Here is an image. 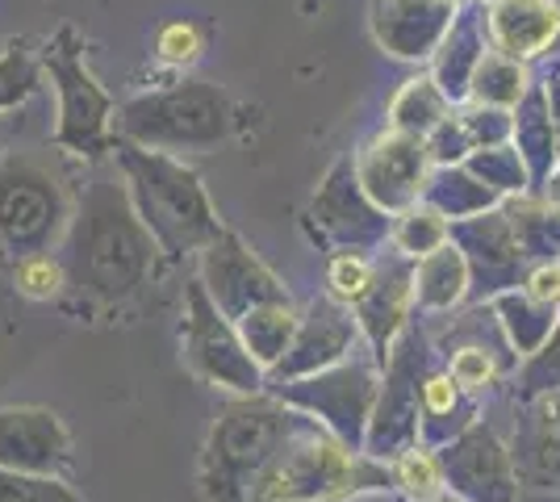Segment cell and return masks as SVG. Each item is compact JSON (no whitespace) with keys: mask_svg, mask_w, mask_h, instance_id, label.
I'll use <instances>...</instances> for the list:
<instances>
[{"mask_svg":"<svg viewBox=\"0 0 560 502\" xmlns=\"http://www.w3.org/2000/svg\"><path fill=\"white\" fill-rule=\"evenodd\" d=\"M444 502H460V499H452V494H447V499Z\"/></svg>","mask_w":560,"mask_h":502,"instance_id":"7dc6e473","label":"cell"},{"mask_svg":"<svg viewBox=\"0 0 560 502\" xmlns=\"http://www.w3.org/2000/svg\"><path fill=\"white\" fill-rule=\"evenodd\" d=\"M502 210L511 214L514 235L523 243V256L532 264L560 260V206L548 201L539 189L518 192L511 201H502Z\"/></svg>","mask_w":560,"mask_h":502,"instance_id":"83f0119b","label":"cell"},{"mask_svg":"<svg viewBox=\"0 0 560 502\" xmlns=\"http://www.w3.org/2000/svg\"><path fill=\"white\" fill-rule=\"evenodd\" d=\"M452 4H465V0H452Z\"/></svg>","mask_w":560,"mask_h":502,"instance_id":"c3c4849f","label":"cell"},{"mask_svg":"<svg viewBox=\"0 0 560 502\" xmlns=\"http://www.w3.org/2000/svg\"><path fill=\"white\" fill-rule=\"evenodd\" d=\"M43 75H47L43 72V50H30L25 38L0 50V114L22 109L25 101L38 93Z\"/></svg>","mask_w":560,"mask_h":502,"instance_id":"e575fe53","label":"cell"},{"mask_svg":"<svg viewBox=\"0 0 560 502\" xmlns=\"http://www.w3.org/2000/svg\"><path fill=\"white\" fill-rule=\"evenodd\" d=\"M435 360H440V348H435L431 331H422L415 318L397 335V343L381 364V398H376L369 440H364L369 456L394 460L401 448L419 444V385Z\"/></svg>","mask_w":560,"mask_h":502,"instance_id":"30bf717a","label":"cell"},{"mask_svg":"<svg viewBox=\"0 0 560 502\" xmlns=\"http://www.w3.org/2000/svg\"><path fill=\"white\" fill-rule=\"evenodd\" d=\"M206 25L192 22V17H172L155 30V63L167 68V72H188L197 68V59L206 55Z\"/></svg>","mask_w":560,"mask_h":502,"instance_id":"d590c367","label":"cell"},{"mask_svg":"<svg viewBox=\"0 0 560 502\" xmlns=\"http://www.w3.org/2000/svg\"><path fill=\"white\" fill-rule=\"evenodd\" d=\"M71 222V192L50 167L34 160H0V247L55 252Z\"/></svg>","mask_w":560,"mask_h":502,"instance_id":"9c48e42d","label":"cell"},{"mask_svg":"<svg viewBox=\"0 0 560 502\" xmlns=\"http://www.w3.org/2000/svg\"><path fill=\"white\" fill-rule=\"evenodd\" d=\"M71 293L89 306H126L160 272V243L139 218L114 155L89 164L71 192V222L59 243Z\"/></svg>","mask_w":560,"mask_h":502,"instance_id":"6da1fadb","label":"cell"},{"mask_svg":"<svg viewBox=\"0 0 560 502\" xmlns=\"http://www.w3.org/2000/svg\"><path fill=\"white\" fill-rule=\"evenodd\" d=\"M518 474L539 486H560V389L527 398V419L514 440Z\"/></svg>","mask_w":560,"mask_h":502,"instance_id":"603a6c76","label":"cell"},{"mask_svg":"<svg viewBox=\"0 0 560 502\" xmlns=\"http://www.w3.org/2000/svg\"><path fill=\"white\" fill-rule=\"evenodd\" d=\"M310 415L289 407L272 389L264 394H226L213 410L201 448V490L210 502H247V486L272 460L280 444L302 428Z\"/></svg>","mask_w":560,"mask_h":502,"instance_id":"277c9868","label":"cell"},{"mask_svg":"<svg viewBox=\"0 0 560 502\" xmlns=\"http://www.w3.org/2000/svg\"><path fill=\"white\" fill-rule=\"evenodd\" d=\"M351 311L360 318L364 343H369L373 357L385 364L389 348L397 343V335L419 318V302H415V260L385 243V247L376 252L373 285H369V293H364Z\"/></svg>","mask_w":560,"mask_h":502,"instance_id":"e0dca14e","label":"cell"},{"mask_svg":"<svg viewBox=\"0 0 560 502\" xmlns=\"http://www.w3.org/2000/svg\"><path fill=\"white\" fill-rule=\"evenodd\" d=\"M0 502H84L71 490L68 478L50 474H22L0 465Z\"/></svg>","mask_w":560,"mask_h":502,"instance_id":"f35d334b","label":"cell"},{"mask_svg":"<svg viewBox=\"0 0 560 502\" xmlns=\"http://www.w3.org/2000/svg\"><path fill=\"white\" fill-rule=\"evenodd\" d=\"M490 306H493V314H498V323H502V331H506V343L514 348L518 364L527 357H536L539 348L548 343V335H552V327H557V318H560V306L539 302V297H532L523 285L490 297Z\"/></svg>","mask_w":560,"mask_h":502,"instance_id":"484cf974","label":"cell"},{"mask_svg":"<svg viewBox=\"0 0 560 502\" xmlns=\"http://www.w3.org/2000/svg\"><path fill=\"white\" fill-rule=\"evenodd\" d=\"M460 118H465L468 135H472V143L477 147L511 143L514 109H502V105H481V101H465V105H460Z\"/></svg>","mask_w":560,"mask_h":502,"instance_id":"60d3db41","label":"cell"},{"mask_svg":"<svg viewBox=\"0 0 560 502\" xmlns=\"http://www.w3.org/2000/svg\"><path fill=\"white\" fill-rule=\"evenodd\" d=\"M539 75L532 72V63L523 59H511L502 50H490L481 59V68L472 75V89H468V101H481V105H502V109H514L527 89L536 84Z\"/></svg>","mask_w":560,"mask_h":502,"instance_id":"4dcf8cb0","label":"cell"},{"mask_svg":"<svg viewBox=\"0 0 560 502\" xmlns=\"http://www.w3.org/2000/svg\"><path fill=\"white\" fill-rule=\"evenodd\" d=\"M389 490L401 502H444L447 499V474L444 456L431 444H410L389 460Z\"/></svg>","mask_w":560,"mask_h":502,"instance_id":"f546056e","label":"cell"},{"mask_svg":"<svg viewBox=\"0 0 560 502\" xmlns=\"http://www.w3.org/2000/svg\"><path fill=\"white\" fill-rule=\"evenodd\" d=\"M302 226L314 247L323 252H381L394 231V214L381 210L373 197L364 192L351 155L330 164L323 185L314 189L310 206L302 214Z\"/></svg>","mask_w":560,"mask_h":502,"instance_id":"8fae6325","label":"cell"},{"mask_svg":"<svg viewBox=\"0 0 560 502\" xmlns=\"http://www.w3.org/2000/svg\"><path fill=\"white\" fill-rule=\"evenodd\" d=\"M477 419H481V398L465 394L440 357L422 373L419 385V440L431 448H444Z\"/></svg>","mask_w":560,"mask_h":502,"instance_id":"7402d4cb","label":"cell"},{"mask_svg":"<svg viewBox=\"0 0 560 502\" xmlns=\"http://www.w3.org/2000/svg\"><path fill=\"white\" fill-rule=\"evenodd\" d=\"M355 502H389V490H385V494H364V499H355Z\"/></svg>","mask_w":560,"mask_h":502,"instance_id":"f6af8a7d","label":"cell"},{"mask_svg":"<svg viewBox=\"0 0 560 502\" xmlns=\"http://www.w3.org/2000/svg\"><path fill=\"white\" fill-rule=\"evenodd\" d=\"M557 264H560V260H557Z\"/></svg>","mask_w":560,"mask_h":502,"instance_id":"816d5d0a","label":"cell"},{"mask_svg":"<svg viewBox=\"0 0 560 502\" xmlns=\"http://www.w3.org/2000/svg\"><path fill=\"white\" fill-rule=\"evenodd\" d=\"M552 75H560V47L552 50Z\"/></svg>","mask_w":560,"mask_h":502,"instance_id":"bcb514c9","label":"cell"},{"mask_svg":"<svg viewBox=\"0 0 560 502\" xmlns=\"http://www.w3.org/2000/svg\"><path fill=\"white\" fill-rule=\"evenodd\" d=\"M514 389H518V398L527 402V398H539V394H557L560 389V318L552 335H548V343L539 348L536 357H527L518 369H514Z\"/></svg>","mask_w":560,"mask_h":502,"instance_id":"74e56055","label":"cell"},{"mask_svg":"<svg viewBox=\"0 0 560 502\" xmlns=\"http://www.w3.org/2000/svg\"><path fill=\"white\" fill-rule=\"evenodd\" d=\"M389 490V460L305 419L247 486V502H355Z\"/></svg>","mask_w":560,"mask_h":502,"instance_id":"3957f363","label":"cell"},{"mask_svg":"<svg viewBox=\"0 0 560 502\" xmlns=\"http://www.w3.org/2000/svg\"><path fill=\"white\" fill-rule=\"evenodd\" d=\"M493 50L490 43V4L481 0H465L456 9V17L447 25L444 43L435 47L427 72L435 75V84L447 93L452 105H465L468 89H472V75L481 68V59Z\"/></svg>","mask_w":560,"mask_h":502,"instance_id":"ffe728a7","label":"cell"},{"mask_svg":"<svg viewBox=\"0 0 560 502\" xmlns=\"http://www.w3.org/2000/svg\"><path fill=\"white\" fill-rule=\"evenodd\" d=\"M468 297H472V272L456 243H444L440 252L415 260V302L422 318L460 311Z\"/></svg>","mask_w":560,"mask_h":502,"instance_id":"cb8c5ba5","label":"cell"},{"mask_svg":"<svg viewBox=\"0 0 560 502\" xmlns=\"http://www.w3.org/2000/svg\"><path fill=\"white\" fill-rule=\"evenodd\" d=\"M544 197H548V201H557L560 206V160H557V167H552V176H548V180H544Z\"/></svg>","mask_w":560,"mask_h":502,"instance_id":"ee69618b","label":"cell"},{"mask_svg":"<svg viewBox=\"0 0 560 502\" xmlns=\"http://www.w3.org/2000/svg\"><path fill=\"white\" fill-rule=\"evenodd\" d=\"M444 243H452V218H444L431 201H415L410 210L394 214V231H389V247H397L401 256L422 260L431 252H440Z\"/></svg>","mask_w":560,"mask_h":502,"instance_id":"1f68e13d","label":"cell"},{"mask_svg":"<svg viewBox=\"0 0 560 502\" xmlns=\"http://www.w3.org/2000/svg\"><path fill=\"white\" fill-rule=\"evenodd\" d=\"M180 360L197 382L213 385L222 394H264L268 373L243 343L234 318L218 311L206 285L192 277L180 297Z\"/></svg>","mask_w":560,"mask_h":502,"instance_id":"52a82bcc","label":"cell"},{"mask_svg":"<svg viewBox=\"0 0 560 502\" xmlns=\"http://www.w3.org/2000/svg\"><path fill=\"white\" fill-rule=\"evenodd\" d=\"M422 201H431L435 210L452 222L472 214H486V210H498L502 197L472 172L468 164H444V167H431L427 176V189H422Z\"/></svg>","mask_w":560,"mask_h":502,"instance_id":"4316f807","label":"cell"},{"mask_svg":"<svg viewBox=\"0 0 560 502\" xmlns=\"http://www.w3.org/2000/svg\"><path fill=\"white\" fill-rule=\"evenodd\" d=\"M268 389L277 398H284L289 407H298L302 415L318 419L339 440L364 448L376 398H381V360L373 357V348H360L355 357L339 360V364H330L323 373L293 377V382L268 385Z\"/></svg>","mask_w":560,"mask_h":502,"instance_id":"ba28073f","label":"cell"},{"mask_svg":"<svg viewBox=\"0 0 560 502\" xmlns=\"http://www.w3.org/2000/svg\"><path fill=\"white\" fill-rule=\"evenodd\" d=\"M0 465L22 474L68 478L75 469L68 423L50 407H0Z\"/></svg>","mask_w":560,"mask_h":502,"instance_id":"ac0fdd59","label":"cell"},{"mask_svg":"<svg viewBox=\"0 0 560 502\" xmlns=\"http://www.w3.org/2000/svg\"><path fill=\"white\" fill-rule=\"evenodd\" d=\"M456 105L447 101V93L435 84V75L431 72H419L410 75L401 89L394 93V101H389V118H385V126H394V130H406V135H419V139H427L440 121L452 114Z\"/></svg>","mask_w":560,"mask_h":502,"instance_id":"f1b7e54d","label":"cell"},{"mask_svg":"<svg viewBox=\"0 0 560 502\" xmlns=\"http://www.w3.org/2000/svg\"><path fill=\"white\" fill-rule=\"evenodd\" d=\"M13 289L22 293L25 302H63L71 293V277L59 247L55 252L13 256Z\"/></svg>","mask_w":560,"mask_h":502,"instance_id":"d6a6232c","label":"cell"},{"mask_svg":"<svg viewBox=\"0 0 560 502\" xmlns=\"http://www.w3.org/2000/svg\"><path fill=\"white\" fill-rule=\"evenodd\" d=\"M460 4L452 0H373L369 30L376 47L401 63H431Z\"/></svg>","mask_w":560,"mask_h":502,"instance_id":"d6986e66","label":"cell"},{"mask_svg":"<svg viewBox=\"0 0 560 502\" xmlns=\"http://www.w3.org/2000/svg\"><path fill=\"white\" fill-rule=\"evenodd\" d=\"M544 89H548V105H552V126H557V147H560V75H544Z\"/></svg>","mask_w":560,"mask_h":502,"instance_id":"7bdbcfd3","label":"cell"},{"mask_svg":"<svg viewBox=\"0 0 560 502\" xmlns=\"http://www.w3.org/2000/svg\"><path fill=\"white\" fill-rule=\"evenodd\" d=\"M114 164L167 264L201 256L226 231L201 176L185 164V155H167V151H151V147L117 139Z\"/></svg>","mask_w":560,"mask_h":502,"instance_id":"7a4b0ae2","label":"cell"},{"mask_svg":"<svg viewBox=\"0 0 560 502\" xmlns=\"http://www.w3.org/2000/svg\"><path fill=\"white\" fill-rule=\"evenodd\" d=\"M465 164L472 167V172H477L502 201H511V197H518V192L536 189V180H532V172H527V164H523V155H518V147L514 143L477 147Z\"/></svg>","mask_w":560,"mask_h":502,"instance_id":"836d02e7","label":"cell"},{"mask_svg":"<svg viewBox=\"0 0 560 502\" xmlns=\"http://www.w3.org/2000/svg\"><path fill=\"white\" fill-rule=\"evenodd\" d=\"M427 151H431V164L444 167V164H465L468 155L477 151V143H472V135H468L465 118H460V105L447 114L431 135H427Z\"/></svg>","mask_w":560,"mask_h":502,"instance_id":"ab89813d","label":"cell"},{"mask_svg":"<svg viewBox=\"0 0 560 502\" xmlns=\"http://www.w3.org/2000/svg\"><path fill=\"white\" fill-rule=\"evenodd\" d=\"M447 474V494L460 502H518L523 490V474L514 448L498 435V431L477 419L465 428L452 444L440 448Z\"/></svg>","mask_w":560,"mask_h":502,"instance_id":"4fadbf2b","label":"cell"},{"mask_svg":"<svg viewBox=\"0 0 560 502\" xmlns=\"http://www.w3.org/2000/svg\"><path fill=\"white\" fill-rule=\"evenodd\" d=\"M493 50L539 63L560 47V9L552 0H493L490 4Z\"/></svg>","mask_w":560,"mask_h":502,"instance_id":"44dd1931","label":"cell"},{"mask_svg":"<svg viewBox=\"0 0 560 502\" xmlns=\"http://www.w3.org/2000/svg\"><path fill=\"white\" fill-rule=\"evenodd\" d=\"M452 243L465 252L468 272H472V297L468 302H490L498 293L523 285L532 260L523 256V243L514 235V222L502 206L452 222Z\"/></svg>","mask_w":560,"mask_h":502,"instance_id":"2e32d148","label":"cell"},{"mask_svg":"<svg viewBox=\"0 0 560 502\" xmlns=\"http://www.w3.org/2000/svg\"><path fill=\"white\" fill-rule=\"evenodd\" d=\"M364 343V331H360V318L351 306L335 302L330 293H318L302 306V318H298V335L289 343V352L277 360V369L268 373V385L293 382V377H310V373H323L339 360L355 357Z\"/></svg>","mask_w":560,"mask_h":502,"instance_id":"9a60e30c","label":"cell"},{"mask_svg":"<svg viewBox=\"0 0 560 502\" xmlns=\"http://www.w3.org/2000/svg\"><path fill=\"white\" fill-rule=\"evenodd\" d=\"M43 72L55 84V147L84 164H105L114 155L117 105L105 84L84 63V38L59 25L43 43Z\"/></svg>","mask_w":560,"mask_h":502,"instance_id":"8992f818","label":"cell"},{"mask_svg":"<svg viewBox=\"0 0 560 502\" xmlns=\"http://www.w3.org/2000/svg\"><path fill=\"white\" fill-rule=\"evenodd\" d=\"M234 121H238V109L222 84L180 75L172 84L121 101L114 135L167 155H206L231 139Z\"/></svg>","mask_w":560,"mask_h":502,"instance_id":"5b68a950","label":"cell"},{"mask_svg":"<svg viewBox=\"0 0 560 502\" xmlns=\"http://www.w3.org/2000/svg\"><path fill=\"white\" fill-rule=\"evenodd\" d=\"M376 272V252H330L327 256V293L343 306H355Z\"/></svg>","mask_w":560,"mask_h":502,"instance_id":"8d00e7d4","label":"cell"},{"mask_svg":"<svg viewBox=\"0 0 560 502\" xmlns=\"http://www.w3.org/2000/svg\"><path fill=\"white\" fill-rule=\"evenodd\" d=\"M481 4H493V0H481Z\"/></svg>","mask_w":560,"mask_h":502,"instance_id":"681fc988","label":"cell"},{"mask_svg":"<svg viewBox=\"0 0 560 502\" xmlns=\"http://www.w3.org/2000/svg\"><path fill=\"white\" fill-rule=\"evenodd\" d=\"M197 281L218 302V311L234 318V323H243L247 314L264 311V306H277V302L293 297L289 285L252 252V243L243 240L238 231H231V226L197 256Z\"/></svg>","mask_w":560,"mask_h":502,"instance_id":"7c38bea8","label":"cell"},{"mask_svg":"<svg viewBox=\"0 0 560 502\" xmlns=\"http://www.w3.org/2000/svg\"><path fill=\"white\" fill-rule=\"evenodd\" d=\"M523 289H527L532 297H539V302H548V306H560V264L557 260L527 264Z\"/></svg>","mask_w":560,"mask_h":502,"instance_id":"b9f144b4","label":"cell"},{"mask_svg":"<svg viewBox=\"0 0 560 502\" xmlns=\"http://www.w3.org/2000/svg\"><path fill=\"white\" fill-rule=\"evenodd\" d=\"M552 4H557V9H560V0H552Z\"/></svg>","mask_w":560,"mask_h":502,"instance_id":"f907efd6","label":"cell"},{"mask_svg":"<svg viewBox=\"0 0 560 502\" xmlns=\"http://www.w3.org/2000/svg\"><path fill=\"white\" fill-rule=\"evenodd\" d=\"M351 164H355V176H360L364 192L389 214H401L415 201H422L427 176L435 167L431 151H427V139L394 130V126L376 130L360 151H351Z\"/></svg>","mask_w":560,"mask_h":502,"instance_id":"5bb4252c","label":"cell"},{"mask_svg":"<svg viewBox=\"0 0 560 502\" xmlns=\"http://www.w3.org/2000/svg\"><path fill=\"white\" fill-rule=\"evenodd\" d=\"M511 143L518 147L523 164L532 172L536 189H544V180L552 176V167L560 160L557 147V126H552V105H548V89H544V75L527 89V96L514 105V135Z\"/></svg>","mask_w":560,"mask_h":502,"instance_id":"d4e9b609","label":"cell"}]
</instances>
